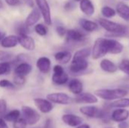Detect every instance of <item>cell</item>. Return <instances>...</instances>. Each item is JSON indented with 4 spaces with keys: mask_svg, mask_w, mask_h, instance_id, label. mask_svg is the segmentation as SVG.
I'll list each match as a JSON object with an SVG mask.
<instances>
[{
    "mask_svg": "<svg viewBox=\"0 0 129 128\" xmlns=\"http://www.w3.org/2000/svg\"><path fill=\"white\" fill-rule=\"evenodd\" d=\"M77 103H96L98 102V97L90 93H82L73 100Z\"/></svg>",
    "mask_w": 129,
    "mask_h": 128,
    "instance_id": "obj_11",
    "label": "cell"
},
{
    "mask_svg": "<svg viewBox=\"0 0 129 128\" xmlns=\"http://www.w3.org/2000/svg\"><path fill=\"white\" fill-rule=\"evenodd\" d=\"M18 43L26 50L33 51L35 49V41L33 38L28 35H18Z\"/></svg>",
    "mask_w": 129,
    "mask_h": 128,
    "instance_id": "obj_15",
    "label": "cell"
},
{
    "mask_svg": "<svg viewBox=\"0 0 129 128\" xmlns=\"http://www.w3.org/2000/svg\"><path fill=\"white\" fill-rule=\"evenodd\" d=\"M101 14L105 17L111 18V17H113L116 15V12L113 8H111L110 6H104L101 9Z\"/></svg>",
    "mask_w": 129,
    "mask_h": 128,
    "instance_id": "obj_29",
    "label": "cell"
},
{
    "mask_svg": "<svg viewBox=\"0 0 129 128\" xmlns=\"http://www.w3.org/2000/svg\"><path fill=\"white\" fill-rule=\"evenodd\" d=\"M80 112L84 115L92 118H103L106 117L105 111L94 106H82L80 108Z\"/></svg>",
    "mask_w": 129,
    "mask_h": 128,
    "instance_id": "obj_5",
    "label": "cell"
},
{
    "mask_svg": "<svg viewBox=\"0 0 129 128\" xmlns=\"http://www.w3.org/2000/svg\"><path fill=\"white\" fill-rule=\"evenodd\" d=\"M98 23L102 28L115 36H123L128 32V27L104 18H100Z\"/></svg>",
    "mask_w": 129,
    "mask_h": 128,
    "instance_id": "obj_2",
    "label": "cell"
},
{
    "mask_svg": "<svg viewBox=\"0 0 129 128\" xmlns=\"http://www.w3.org/2000/svg\"><path fill=\"white\" fill-rule=\"evenodd\" d=\"M100 66L103 71L108 73H114L118 70V66L108 59L103 60L100 63Z\"/></svg>",
    "mask_w": 129,
    "mask_h": 128,
    "instance_id": "obj_19",
    "label": "cell"
},
{
    "mask_svg": "<svg viewBox=\"0 0 129 128\" xmlns=\"http://www.w3.org/2000/svg\"><path fill=\"white\" fill-rule=\"evenodd\" d=\"M110 107L116 108V109H125L129 107V99L123 98L119 99L110 104Z\"/></svg>",
    "mask_w": 129,
    "mask_h": 128,
    "instance_id": "obj_27",
    "label": "cell"
},
{
    "mask_svg": "<svg viewBox=\"0 0 129 128\" xmlns=\"http://www.w3.org/2000/svg\"><path fill=\"white\" fill-rule=\"evenodd\" d=\"M91 51L89 48H85L77 51L73 55V58H80V59H86L90 56Z\"/></svg>",
    "mask_w": 129,
    "mask_h": 128,
    "instance_id": "obj_28",
    "label": "cell"
},
{
    "mask_svg": "<svg viewBox=\"0 0 129 128\" xmlns=\"http://www.w3.org/2000/svg\"><path fill=\"white\" fill-rule=\"evenodd\" d=\"M62 121L70 127H78L82 124L83 119L76 115L66 114L62 116Z\"/></svg>",
    "mask_w": 129,
    "mask_h": 128,
    "instance_id": "obj_12",
    "label": "cell"
},
{
    "mask_svg": "<svg viewBox=\"0 0 129 128\" xmlns=\"http://www.w3.org/2000/svg\"><path fill=\"white\" fill-rule=\"evenodd\" d=\"M79 7L81 11L87 16H91L94 14V6L91 0H82Z\"/></svg>",
    "mask_w": 129,
    "mask_h": 128,
    "instance_id": "obj_17",
    "label": "cell"
},
{
    "mask_svg": "<svg viewBox=\"0 0 129 128\" xmlns=\"http://www.w3.org/2000/svg\"><path fill=\"white\" fill-rule=\"evenodd\" d=\"M47 99L51 103L60 104V105H69L73 102V100L64 93H52L47 95Z\"/></svg>",
    "mask_w": 129,
    "mask_h": 128,
    "instance_id": "obj_7",
    "label": "cell"
},
{
    "mask_svg": "<svg viewBox=\"0 0 129 128\" xmlns=\"http://www.w3.org/2000/svg\"><path fill=\"white\" fill-rule=\"evenodd\" d=\"M79 24L84 30L89 32L96 31L98 29V25L97 23L87 19H81L79 20Z\"/></svg>",
    "mask_w": 129,
    "mask_h": 128,
    "instance_id": "obj_23",
    "label": "cell"
},
{
    "mask_svg": "<svg viewBox=\"0 0 129 128\" xmlns=\"http://www.w3.org/2000/svg\"><path fill=\"white\" fill-rule=\"evenodd\" d=\"M75 1H76V2H81L82 0H75Z\"/></svg>",
    "mask_w": 129,
    "mask_h": 128,
    "instance_id": "obj_49",
    "label": "cell"
},
{
    "mask_svg": "<svg viewBox=\"0 0 129 128\" xmlns=\"http://www.w3.org/2000/svg\"><path fill=\"white\" fill-rule=\"evenodd\" d=\"M13 81L16 85H23L25 84V81H26L24 76L17 75V74H14V78H13Z\"/></svg>",
    "mask_w": 129,
    "mask_h": 128,
    "instance_id": "obj_34",
    "label": "cell"
},
{
    "mask_svg": "<svg viewBox=\"0 0 129 128\" xmlns=\"http://www.w3.org/2000/svg\"><path fill=\"white\" fill-rule=\"evenodd\" d=\"M23 1H24V2L26 3L29 6H30V7H33V2L32 0H23Z\"/></svg>",
    "mask_w": 129,
    "mask_h": 128,
    "instance_id": "obj_45",
    "label": "cell"
},
{
    "mask_svg": "<svg viewBox=\"0 0 129 128\" xmlns=\"http://www.w3.org/2000/svg\"><path fill=\"white\" fill-rule=\"evenodd\" d=\"M6 3L10 6H17L20 5V0H5Z\"/></svg>",
    "mask_w": 129,
    "mask_h": 128,
    "instance_id": "obj_41",
    "label": "cell"
},
{
    "mask_svg": "<svg viewBox=\"0 0 129 128\" xmlns=\"http://www.w3.org/2000/svg\"><path fill=\"white\" fill-rule=\"evenodd\" d=\"M0 128H8L5 120L2 118H0Z\"/></svg>",
    "mask_w": 129,
    "mask_h": 128,
    "instance_id": "obj_43",
    "label": "cell"
},
{
    "mask_svg": "<svg viewBox=\"0 0 129 128\" xmlns=\"http://www.w3.org/2000/svg\"><path fill=\"white\" fill-rule=\"evenodd\" d=\"M14 84L8 80L2 79L0 81V88H14Z\"/></svg>",
    "mask_w": 129,
    "mask_h": 128,
    "instance_id": "obj_37",
    "label": "cell"
},
{
    "mask_svg": "<svg viewBox=\"0 0 129 128\" xmlns=\"http://www.w3.org/2000/svg\"><path fill=\"white\" fill-rule=\"evenodd\" d=\"M118 69L129 75V60H123L119 64Z\"/></svg>",
    "mask_w": 129,
    "mask_h": 128,
    "instance_id": "obj_32",
    "label": "cell"
},
{
    "mask_svg": "<svg viewBox=\"0 0 129 128\" xmlns=\"http://www.w3.org/2000/svg\"><path fill=\"white\" fill-rule=\"evenodd\" d=\"M7 111V103L5 100L0 99V115H5Z\"/></svg>",
    "mask_w": 129,
    "mask_h": 128,
    "instance_id": "obj_38",
    "label": "cell"
},
{
    "mask_svg": "<svg viewBox=\"0 0 129 128\" xmlns=\"http://www.w3.org/2000/svg\"><path fill=\"white\" fill-rule=\"evenodd\" d=\"M17 32L18 35H27L29 33V27L24 23H19L17 27Z\"/></svg>",
    "mask_w": 129,
    "mask_h": 128,
    "instance_id": "obj_30",
    "label": "cell"
},
{
    "mask_svg": "<svg viewBox=\"0 0 129 128\" xmlns=\"http://www.w3.org/2000/svg\"><path fill=\"white\" fill-rule=\"evenodd\" d=\"M36 66L42 73H48L51 69V60L46 57H42L38 59Z\"/></svg>",
    "mask_w": 129,
    "mask_h": 128,
    "instance_id": "obj_16",
    "label": "cell"
},
{
    "mask_svg": "<svg viewBox=\"0 0 129 128\" xmlns=\"http://www.w3.org/2000/svg\"><path fill=\"white\" fill-rule=\"evenodd\" d=\"M123 48V45L115 39L98 38L96 39L92 48V57L94 60H98L107 54H119L122 52Z\"/></svg>",
    "mask_w": 129,
    "mask_h": 128,
    "instance_id": "obj_1",
    "label": "cell"
},
{
    "mask_svg": "<svg viewBox=\"0 0 129 128\" xmlns=\"http://www.w3.org/2000/svg\"><path fill=\"white\" fill-rule=\"evenodd\" d=\"M119 128H129L128 124L126 121L120 122L119 124Z\"/></svg>",
    "mask_w": 129,
    "mask_h": 128,
    "instance_id": "obj_44",
    "label": "cell"
},
{
    "mask_svg": "<svg viewBox=\"0 0 129 128\" xmlns=\"http://www.w3.org/2000/svg\"><path fill=\"white\" fill-rule=\"evenodd\" d=\"M128 94V91L125 89H100L95 91V95L104 100H119L125 97Z\"/></svg>",
    "mask_w": 129,
    "mask_h": 128,
    "instance_id": "obj_3",
    "label": "cell"
},
{
    "mask_svg": "<svg viewBox=\"0 0 129 128\" xmlns=\"http://www.w3.org/2000/svg\"><path fill=\"white\" fill-rule=\"evenodd\" d=\"M11 57H12V54L11 53L4 51H0V61L8 62Z\"/></svg>",
    "mask_w": 129,
    "mask_h": 128,
    "instance_id": "obj_35",
    "label": "cell"
},
{
    "mask_svg": "<svg viewBox=\"0 0 129 128\" xmlns=\"http://www.w3.org/2000/svg\"><path fill=\"white\" fill-rule=\"evenodd\" d=\"M68 88L70 91L76 95L82 94L83 91V84L79 79H72L69 82Z\"/></svg>",
    "mask_w": 129,
    "mask_h": 128,
    "instance_id": "obj_20",
    "label": "cell"
},
{
    "mask_svg": "<svg viewBox=\"0 0 129 128\" xmlns=\"http://www.w3.org/2000/svg\"><path fill=\"white\" fill-rule=\"evenodd\" d=\"M67 30L63 26H57V28H56V32H57V33L58 34V35L60 36V37L64 36V35L67 34Z\"/></svg>",
    "mask_w": 129,
    "mask_h": 128,
    "instance_id": "obj_39",
    "label": "cell"
},
{
    "mask_svg": "<svg viewBox=\"0 0 129 128\" xmlns=\"http://www.w3.org/2000/svg\"><path fill=\"white\" fill-rule=\"evenodd\" d=\"M21 111L23 118L29 125H34L40 120V115L38 113V112L29 106H23Z\"/></svg>",
    "mask_w": 129,
    "mask_h": 128,
    "instance_id": "obj_4",
    "label": "cell"
},
{
    "mask_svg": "<svg viewBox=\"0 0 129 128\" xmlns=\"http://www.w3.org/2000/svg\"><path fill=\"white\" fill-rule=\"evenodd\" d=\"M34 103L36 107L42 113H45V114L48 113L54 108L53 104L48 100H45L42 98H36V99H34Z\"/></svg>",
    "mask_w": 129,
    "mask_h": 128,
    "instance_id": "obj_10",
    "label": "cell"
},
{
    "mask_svg": "<svg viewBox=\"0 0 129 128\" xmlns=\"http://www.w3.org/2000/svg\"><path fill=\"white\" fill-rule=\"evenodd\" d=\"M5 37V33L4 32H0V41L3 39V38Z\"/></svg>",
    "mask_w": 129,
    "mask_h": 128,
    "instance_id": "obj_47",
    "label": "cell"
},
{
    "mask_svg": "<svg viewBox=\"0 0 129 128\" xmlns=\"http://www.w3.org/2000/svg\"><path fill=\"white\" fill-rule=\"evenodd\" d=\"M88 63L86 59L73 58V61L70 66V70L72 73H81L87 69Z\"/></svg>",
    "mask_w": 129,
    "mask_h": 128,
    "instance_id": "obj_9",
    "label": "cell"
},
{
    "mask_svg": "<svg viewBox=\"0 0 129 128\" xmlns=\"http://www.w3.org/2000/svg\"><path fill=\"white\" fill-rule=\"evenodd\" d=\"M55 60L60 64H67L72 59V54L67 51H62L54 54Z\"/></svg>",
    "mask_w": 129,
    "mask_h": 128,
    "instance_id": "obj_24",
    "label": "cell"
},
{
    "mask_svg": "<svg viewBox=\"0 0 129 128\" xmlns=\"http://www.w3.org/2000/svg\"><path fill=\"white\" fill-rule=\"evenodd\" d=\"M32 71V66L27 63H21L17 65L14 69V74L20 75L22 76H26L29 74Z\"/></svg>",
    "mask_w": 129,
    "mask_h": 128,
    "instance_id": "obj_22",
    "label": "cell"
},
{
    "mask_svg": "<svg viewBox=\"0 0 129 128\" xmlns=\"http://www.w3.org/2000/svg\"><path fill=\"white\" fill-rule=\"evenodd\" d=\"M76 128H90V126L88 124H81V125L78 126Z\"/></svg>",
    "mask_w": 129,
    "mask_h": 128,
    "instance_id": "obj_46",
    "label": "cell"
},
{
    "mask_svg": "<svg viewBox=\"0 0 129 128\" xmlns=\"http://www.w3.org/2000/svg\"><path fill=\"white\" fill-rule=\"evenodd\" d=\"M20 111L17 109H14L11 111L8 114H5V115H4V119L7 121L14 122L20 118Z\"/></svg>",
    "mask_w": 129,
    "mask_h": 128,
    "instance_id": "obj_26",
    "label": "cell"
},
{
    "mask_svg": "<svg viewBox=\"0 0 129 128\" xmlns=\"http://www.w3.org/2000/svg\"><path fill=\"white\" fill-rule=\"evenodd\" d=\"M26 125L27 124L23 118H19L13 124L14 128H26Z\"/></svg>",
    "mask_w": 129,
    "mask_h": 128,
    "instance_id": "obj_36",
    "label": "cell"
},
{
    "mask_svg": "<svg viewBox=\"0 0 129 128\" xmlns=\"http://www.w3.org/2000/svg\"><path fill=\"white\" fill-rule=\"evenodd\" d=\"M2 2L0 1V8H2Z\"/></svg>",
    "mask_w": 129,
    "mask_h": 128,
    "instance_id": "obj_48",
    "label": "cell"
},
{
    "mask_svg": "<svg viewBox=\"0 0 129 128\" xmlns=\"http://www.w3.org/2000/svg\"><path fill=\"white\" fill-rule=\"evenodd\" d=\"M75 8H76V4L72 1H68L67 2H66L65 5H64V8L67 11H71V10L74 9Z\"/></svg>",
    "mask_w": 129,
    "mask_h": 128,
    "instance_id": "obj_40",
    "label": "cell"
},
{
    "mask_svg": "<svg viewBox=\"0 0 129 128\" xmlns=\"http://www.w3.org/2000/svg\"><path fill=\"white\" fill-rule=\"evenodd\" d=\"M39 11L42 14L45 23L47 25L51 24V16L49 5L47 0H36Z\"/></svg>",
    "mask_w": 129,
    "mask_h": 128,
    "instance_id": "obj_8",
    "label": "cell"
},
{
    "mask_svg": "<svg viewBox=\"0 0 129 128\" xmlns=\"http://www.w3.org/2000/svg\"><path fill=\"white\" fill-rule=\"evenodd\" d=\"M18 44V38L16 35H8L5 36L1 41V45L5 48H11L17 46Z\"/></svg>",
    "mask_w": 129,
    "mask_h": 128,
    "instance_id": "obj_21",
    "label": "cell"
},
{
    "mask_svg": "<svg viewBox=\"0 0 129 128\" xmlns=\"http://www.w3.org/2000/svg\"><path fill=\"white\" fill-rule=\"evenodd\" d=\"M69 80L68 75L65 72L63 68L60 65L54 66V74L52 75V81L57 85H63Z\"/></svg>",
    "mask_w": 129,
    "mask_h": 128,
    "instance_id": "obj_6",
    "label": "cell"
},
{
    "mask_svg": "<svg viewBox=\"0 0 129 128\" xmlns=\"http://www.w3.org/2000/svg\"><path fill=\"white\" fill-rule=\"evenodd\" d=\"M40 17H41V13H40L39 10L37 9V8H35L27 16V17L26 19V21H25V24L28 27L31 26H33L34 24L36 23V22H38L39 20Z\"/></svg>",
    "mask_w": 129,
    "mask_h": 128,
    "instance_id": "obj_18",
    "label": "cell"
},
{
    "mask_svg": "<svg viewBox=\"0 0 129 128\" xmlns=\"http://www.w3.org/2000/svg\"><path fill=\"white\" fill-rule=\"evenodd\" d=\"M116 12L125 21H129V6L123 2H119L116 5Z\"/></svg>",
    "mask_w": 129,
    "mask_h": 128,
    "instance_id": "obj_25",
    "label": "cell"
},
{
    "mask_svg": "<svg viewBox=\"0 0 129 128\" xmlns=\"http://www.w3.org/2000/svg\"><path fill=\"white\" fill-rule=\"evenodd\" d=\"M43 128H54V125H53V122L51 119H47L46 120V122L45 124V126Z\"/></svg>",
    "mask_w": 129,
    "mask_h": 128,
    "instance_id": "obj_42",
    "label": "cell"
},
{
    "mask_svg": "<svg viewBox=\"0 0 129 128\" xmlns=\"http://www.w3.org/2000/svg\"><path fill=\"white\" fill-rule=\"evenodd\" d=\"M129 117V112L125 109H115L112 115L111 118L116 122H123L125 121Z\"/></svg>",
    "mask_w": 129,
    "mask_h": 128,
    "instance_id": "obj_14",
    "label": "cell"
},
{
    "mask_svg": "<svg viewBox=\"0 0 129 128\" xmlns=\"http://www.w3.org/2000/svg\"><path fill=\"white\" fill-rule=\"evenodd\" d=\"M11 71V63L9 62L0 63V75L8 74Z\"/></svg>",
    "mask_w": 129,
    "mask_h": 128,
    "instance_id": "obj_31",
    "label": "cell"
},
{
    "mask_svg": "<svg viewBox=\"0 0 129 128\" xmlns=\"http://www.w3.org/2000/svg\"><path fill=\"white\" fill-rule=\"evenodd\" d=\"M67 39L73 42H82L85 40V35L76 29H69L67 31Z\"/></svg>",
    "mask_w": 129,
    "mask_h": 128,
    "instance_id": "obj_13",
    "label": "cell"
},
{
    "mask_svg": "<svg viewBox=\"0 0 129 128\" xmlns=\"http://www.w3.org/2000/svg\"><path fill=\"white\" fill-rule=\"evenodd\" d=\"M35 31L36 32L41 35V36H45L47 35L48 33V29L46 28V26H45L43 24H37L35 27Z\"/></svg>",
    "mask_w": 129,
    "mask_h": 128,
    "instance_id": "obj_33",
    "label": "cell"
}]
</instances>
